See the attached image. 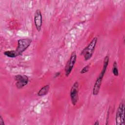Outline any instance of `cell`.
<instances>
[{"label":"cell","mask_w":125,"mask_h":125,"mask_svg":"<svg viewBox=\"0 0 125 125\" xmlns=\"http://www.w3.org/2000/svg\"><path fill=\"white\" fill-rule=\"evenodd\" d=\"M108 64L106 63H104L103 65V67L101 72L99 74L98 77L97 78L95 83L94 84V86L92 90V94L93 95H98L100 91V89L102 83V81L104 74L106 71L107 68Z\"/></svg>","instance_id":"cell-1"},{"label":"cell","mask_w":125,"mask_h":125,"mask_svg":"<svg viewBox=\"0 0 125 125\" xmlns=\"http://www.w3.org/2000/svg\"><path fill=\"white\" fill-rule=\"evenodd\" d=\"M97 41L98 38L97 37L93 38L88 45L82 51L81 54L83 56L85 61H87L92 57L95 50Z\"/></svg>","instance_id":"cell-2"},{"label":"cell","mask_w":125,"mask_h":125,"mask_svg":"<svg viewBox=\"0 0 125 125\" xmlns=\"http://www.w3.org/2000/svg\"><path fill=\"white\" fill-rule=\"evenodd\" d=\"M32 42V40L29 38L21 39L18 41V45L16 52L17 56L21 55L30 45Z\"/></svg>","instance_id":"cell-3"},{"label":"cell","mask_w":125,"mask_h":125,"mask_svg":"<svg viewBox=\"0 0 125 125\" xmlns=\"http://www.w3.org/2000/svg\"><path fill=\"white\" fill-rule=\"evenodd\" d=\"M115 120L117 125H124L125 124V105L123 101L120 103L117 109Z\"/></svg>","instance_id":"cell-4"},{"label":"cell","mask_w":125,"mask_h":125,"mask_svg":"<svg viewBox=\"0 0 125 125\" xmlns=\"http://www.w3.org/2000/svg\"><path fill=\"white\" fill-rule=\"evenodd\" d=\"M77 59V54L75 51H73L69 58V59L66 62L65 67L64 68L65 75L66 77H68L72 72V70L74 67V66L76 63Z\"/></svg>","instance_id":"cell-5"},{"label":"cell","mask_w":125,"mask_h":125,"mask_svg":"<svg viewBox=\"0 0 125 125\" xmlns=\"http://www.w3.org/2000/svg\"><path fill=\"white\" fill-rule=\"evenodd\" d=\"M14 80L16 81L15 84L18 89H21L24 87L28 84L29 82V79L27 76L21 74L15 76Z\"/></svg>","instance_id":"cell-6"},{"label":"cell","mask_w":125,"mask_h":125,"mask_svg":"<svg viewBox=\"0 0 125 125\" xmlns=\"http://www.w3.org/2000/svg\"><path fill=\"white\" fill-rule=\"evenodd\" d=\"M78 92H79V83L78 82H75L72 86L70 96L71 103L73 105H75L78 100Z\"/></svg>","instance_id":"cell-7"},{"label":"cell","mask_w":125,"mask_h":125,"mask_svg":"<svg viewBox=\"0 0 125 125\" xmlns=\"http://www.w3.org/2000/svg\"><path fill=\"white\" fill-rule=\"evenodd\" d=\"M34 20L36 28L38 32H40L42 24V17L41 10L37 9L35 11Z\"/></svg>","instance_id":"cell-8"},{"label":"cell","mask_w":125,"mask_h":125,"mask_svg":"<svg viewBox=\"0 0 125 125\" xmlns=\"http://www.w3.org/2000/svg\"><path fill=\"white\" fill-rule=\"evenodd\" d=\"M49 88H50V86L48 84H47L42 86L38 92L37 93L38 96L40 97H42L46 95L49 92Z\"/></svg>","instance_id":"cell-9"},{"label":"cell","mask_w":125,"mask_h":125,"mask_svg":"<svg viewBox=\"0 0 125 125\" xmlns=\"http://www.w3.org/2000/svg\"><path fill=\"white\" fill-rule=\"evenodd\" d=\"M3 54L10 58H15L17 57V54L16 52V50H7L3 52Z\"/></svg>","instance_id":"cell-10"},{"label":"cell","mask_w":125,"mask_h":125,"mask_svg":"<svg viewBox=\"0 0 125 125\" xmlns=\"http://www.w3.org/2000/svg\"><path fill=\"white\" fill-rule=\"evenodd\" d=\"M112 73L115 76H118L119 75V71L117 67V63L116 61H114L113 64Z\"/></svg>","instance_id":"cell-11"},{"label":"cell","mask_w":125,"mask_h":125,"mask_svg":"<svg viewBox=\"0 0 125 125\" xmlns=\"http://www.w3.org/2000/svg\"><path fill=\"white\" fill-rule=\"evenodd\" d=\"M89 69V65L88 64V65L85 66L83 69H81V70L80 71V73L82 74L86 73V72H87L88 71Z\"/></svg>","instance_id":"cell-12"},{"label":"cell","mask_w":125,"mask_h":125,"mask_svg":"<svg viewBox=\"0 0 125 125\" xmlns=\"http://www.w3.org/2000/svg\"><path fill=\"white\" fill-rule=\"evenodd\" d=\"M0 125H4V120L2 119V117L1 116H0Z\"/></svg>","instance_id":"cell-13"},{"label":"cell","mask_w":125,"mask_h":125,"mask_svg":"<svg viewBox=\"0 0 125 125\" xmlns=\"http://www.w3.org/2000/svg\"><path fill=\"white\" fill-rule=\"evenodd\" d=\"M60 75V72H57L55 74V77H57L58 76H59Z\"/></svg>","instance_id":"cell-14"},{"label":"cell","mask_w":125,"mask_h":125,"mask_svg":"<svg viewBox=\"0 0 125 125\" xmlns=\"http://www.w3.org/2000/svg\"><path fill=\"white\" fill-rule=\"evenodd\" d=\"M94 125H99V121H96L94 123Z\"/></svg>","instance_id":"cell-15"}]
</instances>
